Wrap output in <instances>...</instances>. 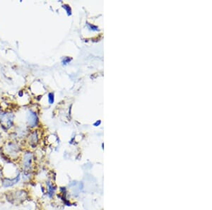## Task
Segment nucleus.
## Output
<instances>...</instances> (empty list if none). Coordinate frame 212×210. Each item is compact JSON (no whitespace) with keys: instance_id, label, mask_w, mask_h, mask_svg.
<instances>
[{"instance_id":"nucleus-5","label":"nucleus","mask_w":212,"mask_h":210,"mask_svg":"<svg viewBox=\"0 0 212 210\" xmlns=\"http://www.w3.org/2000/svg\"><path fill=\"white\" fill-rule=\"evenodd\" d=\"M27 122L31 128H35L38 124V118L35 112L28 111L27 113Z\"/></svg>"},{"instance_id":"nucleus-3","label":"nucleus","mask_w":212,"mask_h":210,"mask_svg":"<svg viewBox=\"0 0 212 210\" xmlns=\"http://www.w3.org/2000/svg\"><path fill=\"white\" fill-rule=\"evenodd\" d=\"M5 151L6 154L10 156L12 158H16L20 152V147L16 143L9 142L6 146Z\"/></svg>"},{"instance_id":"nucleus-1","label":"nucleus","mask_w":212,"mask_h":210,"mask_svg":"<svg viewBox=\"0 0 212 210\" xmlns=\"http://www.w3.org/2000/svg\"><path fill=\"white\" fill-rule=\"evenodd\" d=\"M28 196V192L23 189H16L9 191L6 195V200L13 204H20Z\"/></svg>"},{"instance_id":"nucleus-7","label":"nucleus","mask_w":212,"mask_h":210,"mask_svg":"<svg viewBox=\"0 0 212 210\" xmlns=\"http://www.w3.org/2000/svg\"><path fill=\"white\" fill-rule=\"evenodd\" d=\"M38 141H39V137H38V132L36 131L33 132L29 135V137H28L29 145H30V146H32V147H35V146H36V145H38Z\"/></svg>"},{"instance_id":"nucleus-10","label":"nucleus","mask_w":212,"mask_h":210,"mask_svg":"<svg viewBox=\"0 0 212 210\" xmlns=\"http://www.w3.org/2000/svg\"><path fill=\"white\" fill-rule=\"evenodd\" d=\"M3 173H2V170L1 168H0V182L2 181V180L3 179Z\"/></svg>"},{"instance_id":"nucleus-2","label":"nucleus","mask_w":212,"mask_h":210,"mask_svg":"<svg viewBox=\"0 0 212 210\" xmlns=\"http://www.w3.org/2000/svg\"><path fill=\"white\" fill-rule=\"evenodd\" d=\"M21 166L22 174L31 175L33 171V155L31 152H26L22 158Z\"/></svg>"},{"instance_id":"nucleus-9","label":"nucleus","mask_w":212,"mask_h":210,"mask_svg":"<svg viewBox=\"0 0 212 210\" xmlns=\"http://www.w3.org/2000/svg\"><path fill=\"white\" fill-rule=\"evenodd\" d=\"M48 101L50 104H53L54 103V94L53 93H50L48 94Z\"/></svg>"},{"instance_id":"nucleus-6","label":"nucleus","mask_w":212,"mask_h":210,"mask_svg":"<svg viewBox=\"0 0 212 210\" xmlns=\"http://www.w3.org/2000/svg\"><path fill=\"white\" fill-rule=\"evenodd\" d=\"M13 118L14 116L11 113L4 115L3 118L1 119L2 126L4 127L6 129L10 128L13 124Z\"/></svg>"},{"instance_id":"nucleus-4","label":"nucleus","mask_w":212,"mask_h":210,"mask_svg":"<svg viewBox=\"0 0 212 210\" xmlns=\"http://www.w3.org/2000/svg\"><path fill=\"white\" fill-rule=\"evenodd\" d=\"M21 175L19 173L14 178H3L2 180V185L4 187H11L19 183L21 180Z\"/></svg>"},{"instance_id":"nucleus-8","label":"nucleus","mask_w":212,"mask_h":210,"mask_svg":"<svg viewBox=\"0 0 212 210\" xmlns=\"http://www.w3.org/2000/svg\"><path fill=\"white\" fill-rule=\"evenodd\" d=\"M47 186H48V194L50 196H52V195H53L54 192H55V187H53V185L51 184L50 183H48V184H47Z\"/></svg>"}]
</instances>
